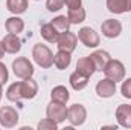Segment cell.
<instances>
[{"label":"cell","instance_id":"obj_24","mask_svg":"<svg viewBox=\"0 0 131 130\" xmlns=\"http://www.w3.org/2000/svg\"><path fill=\"white\" fill-rule=\"evenodd\" d=\"M6 98L9 101H20L21 99V81H17V83H12L8 90H6Z\"/></svg>","mask_w":131,"mask_h":130},{"label":"cell","instance_id":"obj_18","mask_svg":"<svg viewBox=\"0 0 131 130\" xmlns=\"http://www.w3.org/2000/svg\"><path fill=\"white\" fill-rule=\"evenodd\" d=\"M70 61H72V55L67 51L58 49V52L53 55V64H55L57 69H60V70H64L66 67H69Z\"/></svg>","mask_w":131,"mask_h":130},{"label":"cell","instance_id":"obj_3","mask_svg":"<svg viewBox=\"0 0 131 130\" xmlns=\"http://www.w3.org/2000/svg\"><path fill=\"white\" fill-rule=\"evenodd\" d=\"M102 72L105 73L107 78H110V80H113L116 83L117 81H122L125 78V66H124V63L121 60H113L111 58Z\"/></svg>","mask_w":131,"mask_h":130},{"label":"cell","instance_id":"obj_13","mask_svg":"<svg viewBox=\"0 0 131 130\" xmlns=\"http://www.w3.org/2000/svg\"><path fill=\"white\" fill-rule=\"evenodd\" d=\"M90 58H92V61H93V64H95V69L99 70V72H102L104 69H105V66L108 64V61L111 60V57H110V54L107 52V51H102V49H99V51H95L92 55H89Z\"/></svg>","mask_w":131,"mask_h":130},{"label":"cell","instance_id":"obj_28","mask_svg":"<svg viewBox=\"0 0 131 130\" xmlns=\"http://www.w3.org/2000/svg\"><path fill=\"white\" fill-rule=\"evenodd\" d=\"M121 92L125 98L131 99V78L122 80V86H121Z\"/></svg>","mask_w":131,"mask_h":130},{"label":"cell","instance_id":"obj_29","mask_svg":"<svg viewBox=\"0 0 131 130\" xmlns=\"http://www.w3.org/2000/svg\"><path fill=\"white\" fill-rule=\"evenodd\" d=\"M8 81V67L0 61V84H5Z\"/></svg>","mask_w":131,"mask_h":130},{"label":"cell","instance_id":"obj_15","mask_svg":"<svg viewBox=\"0 0 131 130\" xmlns=\"http://www.w3.org/2000/svg\"><path fill=\"white\" fill-rule=\"evenodd\" d=\"M69 83H70L72 89H75V90H82V89H85L87 84H89V77H85V75H82L81 72L75 70V72L69 77Z\"/></svg>","mask_w":131,"mask_h":130},{"label":"cell","instance_id":"obj_6","mask_svg":"<svg viewBox=\"0 0 131 130\" xmlns=\"http://www.w3.org/2000/svg\"><path fill=\"white\" fill-rule=\"evenodd\" d=\"M67 119L72 126H82L87 119V110L82 104H72L67 107Z\"/></svg>","mask_w":131,"mask_h":130},{"label":"cell","instance_id":"obj_27","mask_svg":"<svg viewBox=\"0 0 131 130\" xmlns=\"http://www.w3.org/2000/svg\"><path fill=\"white\" fill-rule=\"evenodd\" d=\"M64 6V0H47L46 2V8L50 12H57Z\"/></svg>","mask_w":131,"mask_h":130},{"label":"cell","instance_id":"obj_33","mask_svg":"<svg viewBox=\"0 0 131 130\" xmlns=\"http://www.w3.org/2000/svg\"><path fill=\"white\" fill-rule=\"evenodd\" d=\"M128 2V6H130V12H131V0H127Z\"/></svg>","mask_w":131,"mask_h":130},{"label":"cell","instance_id":"obj_2","mask_svg":"<svg viewBox=\"0 0 131 130\" xmlns=\"http://www.w3.org/2000/svg\"><path fill=\"white\" fill-rule=\"evenodd\" d=\"M12 70L15 73V77L21 78V80H26V78H31L34 75V64L26 58V57H18L12 61Z\"/></svg>","mask_w":131,"mask_h":130},{"label":"cell","instance_id":"obj_26","mask_svg":"<svg viewBox=\"0 0 131 130\" xmlns=\"http://www.w3.org/2000/svg\"><path fill=\"white\" fill-rule=\"evenodd\" d=\"M57 127L58 124L50 118H44L38 123V130H57Z\"/></svg>","mask_w":131,"mask_h":130},{"label":"cell","instance_id":"obj_23","mask_svg":"<svg viewBox=\"0 0 131 130\" xmlns=\"http://www.w3.org/2000/svg\"><path fill=\"white\" fill-rule=\"evenodd\" d=\"M50 98H52V101H58V103H63L66 104L67 101H69V90L66 89L64 86H57V87H53L52 89V92H50Z\"/></svg>","mask_w":131,"mask_h":130},{"label":"cell","instance_id":"obj_21","mask_svg":"<svg viewBox=\"0 0 131 130\" xmlns=\"http://www.w3.org/2000/svg\"><path fill=\"white\" fill-rule=\"evenodd\" d=\"M41 37H43L46 41H49V43H57L60 34H58V31L52 26V23H46V25L41 26Z\"/></svg>","mask_w":131,"mask_h":130},{"label":"cell","instance_id":"obj_7","mask_svg":"<svg viewBox=\"0 0 131 130\" xmlns=\"http://www.w3.org/2000/svg\"><path fill=\"white\" fill-rule=\"evenodd\" d=\"M18 124V112L14 107L3 106L0 109V126L6 129H12Z\"/></svg>","mask_w":131,"mask_h":130},{"label":"cell","instance_id":"obj_9","mask_svg":"<svg viewBox=\"0 0 131 130\" xmlns=\"http://www.w3.org/2000/svg\"><path fill=\"white\" fill-rule=\"evenodd\" d=\"M101 32L107 38H116L122 32V25H121L119 20H114V18L104 20L102 25H101Z\"/></svg>","mask_w":131,"mask_h":130},{"label":"cell","instance_id":"obj_8","mask_svg":"<svg viewBox=\"0 0 131 130\" xmlns=\"http://www.w3.org/2000/svg\"><path fill=\"white\" fill-rule=\"evenodd\" d=\"M76 44H78V35L73 34V32H70V31L60 34V37H58V40H57L58 49L67 51V52H70V54L76 49Z\"/></svg>","mask_w":131,"mask_h":130},{"label":"cell","instance_id":"obj_20","mask_svg":"<svg viewBox=\"0 0 131 130\" xmlns=\"http://www.w3.org/2000/svg\"><path fill=\"white\" fill-rule=\"evenodd\" d=\"M28 5H29L28 0H6V8L14 15H18V14L26 12Z\"/></svg>","mask_w":131,"mask_h":130},{"label":"cell","instance_id":"obj_30","mask_svg":"<svg viewBox=\"0 0 131 130\" xmlns=\"http://www.w3.org/2000/svg\"><path fill=\"white\" fill-rule=\"evenodd\" d=\"M64 3L69 9H76L82 6V0H64Z\"/></svg>","mask_w":131,"mask_h":130},{"label":"cell","instance_id":"obj_22","mask_svg":"<svg viewBox=\"0 0 131 130\" xmlns=\"http://www.w3.org/2000/svg\"><path fill=\"white\" fill-rule=\"evenodd\" d=\"M50 23H52V26L58 31V34L67 32V31L70 29V25H72L67 15H58V17H55Z\"/></svg>","mask_w":131,"mask_h":130},{"label":"cell","instance_id":"obj_1","mask_svg":"<svg viewBox=\"0 0 131 130\" xmlns=\"http://www.w3.org/2000/svg\"><path fill=\"white\" fill-rule=\"evenodd\" d=\"M32 57H34V61L43 69H49L53 64V54L46 44L37 43L32 49Z\"/></svg>","mask_w":131,"mask_h":130},{"label":"cell","instance_id":"obj_19","mask_svg":"<svg viewBox=\"0 0 131 130\" xmlns=\"http://www.w3.org/2000/svg\"><path fill=\"white\" fill-rule=\"evenodd\" d=\"M107 8L113 14H124L130 12V6L127 0H107Z\"/></svg>","mask_w":131,"mask_h":130},{"label":"cell","instance_id":"obj_31","mask_svg":"<svg viewBox=\"0 0 131 130\" xmlns=\"http://www.w3.org/2000/svg\"><path fill=\"white\" fill-rule=\"evenodd\" d=\"M3 55H5V48H3V43L0 41V60H2Z\"/></svg>","mask_w":131,"mask_h":130},{"label":"cell","instance_id":"obj_25","mask_svg":"<svg viewBox=\"0 0 131 130\" xmlns=\"http://www.w3.org/2000/svg\"><path fill=\"white\" fill-rule=\"evenodd\" d=\"M67 17L70 20L72 25H78V23H82L85 20V9L81 6V8H76V9H69L67 12Z\"/></svg>","mask_w":131,"mask_h":130},{"label":"cell","instance_id":"obj_16","mask_svg":"<svg viewBox=\"0 0 131 130\" xmlns=\"http://www.w3.org/2000/svg\"><path fill=\"white\" fill-rule=\"evenodd\" d=\"M76 70H78V72H81L82 75L89 77V78L96 72L95 64H93V61H92V58H90V57H82V58H79V60H78V63H76Z\"/></svg>","mask_w":131,"mask_h":130},{"label":"cell","instance_id":"obj_32","mask_svg":"<svg viewBox=\"0 0 131 130\" xmlns=\"http://www.w3.org/2000/svg\"><path fill=\"white\" fill-rule=\"evenodd\" d=\"M2 86H3V84H0V99H2V95H3V89H2Z\"/></svg>","mask_w":131,"mask_h":130},{"label":"cell","instance_id":"obj_12","mask_svg":"<svg viewBox=\"0 0 131 130\" xmlns=\"http://www.w3.org/2000/svg\"><path fill=\"white\" fill-rule=\"evenodd\" d=\"M3 43V48H5V52L8 54H17L20 49H21V40L18 38L17 34H6L2 40Z\"/></svg>","mask_w":131,"mask_h":130},{"label":"cell","instance_id":"obj_14","mask_svg":"<svg viewBox=\"0 0 131 130\" xmlns=\"http://www.w3.org/2000/svg\"><path fill=\"white\" fill-rule=\"evenodd\" d=\"M37 94H38V84L35 80H32V77L21 81V97L25 99H32Z\"/></svg>","mask_w":131,"mask_h":130},{"label":"cell","instance_id":"obj_5","mask_svg":"<svg viewBox=\"0 0 131 130\" xmlns=\"http://www.w3.org/2000/svg\"><path fill=\"white\" fill-rule=\"evenodd\" d=\"M78 40L85 46V48H98L99 43H101V38H99V34L90 28V26H84L78 31Z\"/></svg>","mask_w":131,"mask_h":130},{"label":"cell","instance_id":"obj_4","mask_svg":"<svg viewBox=\"0 0 131 130\" xmlns=\"http://www.w3.org/2000/svg\"><path fill=\"white\" fill-rule=\"evenodd\" d=\"M46 116L53 119L57 124L63 123L67 119V107L63 103H58V101H50L46 107Z\"/></svg>","mask_w":131,"mask_h":130},{"label":"cell","instance_id":"obj_10","mask_svg":"<svg viewBox=\"0 0 131 130\" xmlns=\"http://www.w3.org/2000/svg\"><path fill=\"white\" fill-rule=\"evenodd\" d=\"M96 94L101 98L113 97L116 94V81H113V80H110L107 77L104 80L98 81V84H96Z\"/></svg>","mask_w":131,"mask_h":130},{"label":"cell","instance_id":"obj_11","mask_svg":"<svg viewBox=\"0 0 131 130\" xmlns=\"http://www.w3.org/2000/svg\"><path fill=\"white\" fill-rule=\"evenodd\" d=\"M116 119L121 127L131 129V106L130 104H121L116 109Z\"/></svg>","mask_w":131,"mask_h":130},{"label":"cell","instance_id":"obj_17","mask_svg":"<svg viewBox=\"0 0 131 130\" xmlns=\"http://www.w3.org/2000/svg\"><path fill=\"white\" fill-rule=\"evenodd\" d=\"M5 28L9 34H18L23 32L25 29V22L18 17V15H14V17H9L6 22H5Z\"/></svg>","mask_w":131,"mask_h":130}]
</instances>
